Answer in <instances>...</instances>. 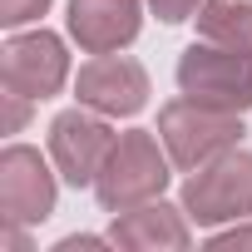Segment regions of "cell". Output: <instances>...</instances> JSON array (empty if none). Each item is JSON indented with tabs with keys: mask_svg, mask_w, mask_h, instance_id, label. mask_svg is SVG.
I'll use <instances>...</instances> for the list:
<instances>
[{
	"mask_svg": "<svg viewBox=\"0 0 252 252\" xmlns=\"http://www.w3.org/2000/svg\"><path fill=\"white\" fill-rule=\"evenodd\" d=\"M50 213H55V173L35 149L10 144L0 154V218L10 227H30L45 222Z\"/></svg>",
	"mask_w": 252,
	"mask_h": 252,
	"instance_id": "ba28073f",
	"label": "cell"
},
{
	"mask_svg": "<svg viewBox=\"0 0 252 252\" xmlns=\"http://www.w3.org/2000/svg\"><path fill=\"white\" fill-rule=\"evenodd\" d=\"M193 20H198L203 40L252 50V0H203Z\"/></svg>",
	"mask_w": 252,
	"mask_h": 252,
	"instance_id": "8fae6325",
	"label": "cell"
},
{
	"mask_svg": "<svg viewBox=\"0 0 252 252\" xmlns=\"http://www.w3.org/2000/svg\"><path fill=\"white\" fill-rule=\"evenodd\" d=\"M79 247H104V237H64V242H55V252H79Z\"/></svg>",
	"mask_w": 252,
	"mask_h": 252,
	"instance_id": "9a60e30c",
	"label": "cell"
},
{
	"mask_svg": "<svg viewBox=\"0 0 252 252\" xmlns=\"http://www.w3.org/2000/svg\"><path fill=\"white\" fill-rule=\"evenodd\" d=\"M163 139L149 134V129H129L119 134L104 173L94 178V193L104 203V213H129V208H144L154 203L163 188H168V149H158Z\"/></svg>",
	"mask_w": 252,
	"mask_h": 252,
	"instance_id": "6da1fadb",
	"label": "cell"
},
{
	"mask_svg": "<svg viewBox=\"0 0 252 252\" xmlns=\"http://www.w3.org/2000/svg\"><path fill=\"white\" fill-rule=\"evenodd\" d=\"M208 247H252V227H232V232H213Z\"/></svg>",
	"mask_w": 252,
	"mask_h": 252,
	"instance_id": "5bb4252c",
	"label": "cell"
},
{
	"mask_svg": "<svg viewBox=\"0 0 252 252\" xmlns=\"http://www.w3.org/2000/svg\"><path fill=\"white\" fill-rule=\"evenodd\" d=\"M74 94L84 109H99L104 119H129L149 104V74L139 60L109 50V55H94L89 64H79Z\"/></svg>",
	"mask_w": 252,
	"mask_h": 252,
	"instance_id": "52a82bcc",
	"label": "cell"
},
{
	"mask_svg": "<svg viewBox=\"0 0 252 252\" xmlns=\"http://www.w3.org/2000/svg\"><path fill=\"white\" fill-rule=\"evenodd\" d=\"M50 10V0H0V25H30V20H40Z\"/></svg>",
	"mask_w": 252,
	"mask_h": 252,
	"instance_id": "7c38bea8",
	"label": "cell"
},
{
	"mask_svg": "<svg viewBox=\"0 0 252 252\" xmlns=\"http://www.w3.org/2000/svg\"><path fill=\"white\" fill-rule=\"evenodd\" d=\"M149 5L158 10V20H168V25H178V20H188V15H198V5H203V0H149Z\"/></svg>",
	"mask_w": 252,
	"mask_h": 252,
	"instance_id": "4fadbf2b",
	"label": "cell"
},
{
	"mask_svg": "<svg viewBox=\"0 0 252 252\" xmlns=\"http://www.w3.org/2000/svg\"><path fill=\"white\" fill-rule=\"evenodd\" d=\"M64 79H69V55H64L60 35H50V30L15 35L0 50V84H5V94H20L35 104V99L60 94Z\"/></svg>",
	"mask_w": 252,
	"mask_h": 252,
	"instance_id": "8992f818",
	"label": "cell"
},
{
	"mask_svg": "<svg viewBox=\"0 0 252 252\" xmlns=\"http://www.w3.org/2000/svg\"><path fill=\"white\" fill-rule=\"evenodd\" d=\"M178 89L188 99L247 114L252 109V50L242 45H218V40H198L183 50L178 60Z\"/></svg>",
	"mask_w": 252,
	"mask_h": 252,
	"instance_id": "3957f363",
	"label": "cell"
},
{
	"mask_svg": "<svg viewBox=\"0 0 252 252\" xmlns=\"http://www.w3.org/2000/svg\"><path fill=\"white\" fill-rule=\"evenodd\" d=\"M183 213L193 222H242L252 218V154L227 149L213 163L193 168V178L183 183Z\"/></svg>",
	"mask_w": 252,
	"mask_h": 252,
	"instance_id": "277c9868",
	"label": "cell"
},
{
	"mask_svg": "<svg viewBox=\"0 0 252 252\" xmlns=\"http://www.w3.org/2000/svg\"><path fill=\"white\" fill-rule=\"evenodd\" d=\"M109 242H119V247H134V252H149V247H188L193 242V232H188V222H183V213L178 208H168V203H144V208H129V213H114V232H109Z\"/></svg>",
	"mask_w": 252,
	"mask_h": 252,
	"instance_id": "30bf717a",
	"label": "cell"
},
{
	"mask_svg": "<svg viewBox=\"0 0 252 252\" xmlns=\"http://www.w3.org/2000/svg\"><path fill=\"white\" fill-rule=\"evenodd\" d=\"M158 139L173 158V168H203L213 163L218 154L237 149L242 139V114L232 109H218V104H203V99H173L158 109Z\"/></svg>",
	"mask_w": 252,
	"mask_h": 252,
	"instance_id": "7a4b0ae2",
	"label": "cell"
},
{
	"mask_svg": "<svg viewBox=\"0 0 252 252\" xmlns=\"http://www.w3.org/2000/svg\"><path fill=\"white\" fill-rule=\"evenodd\" d=\"M69 35L84 55L124 50L139 35V0H69Z\"/></svg>",
	"mask_w": 252,
	"mask_h": 252,
	"instance_id": "9c48e42d",
	"label": "cell"
},
{
	"mask_svg": "<svg viewBox=\"0 0 252 252\" xmlns=\"http://www.w3.org/2000/svg\"><path fill=\"white\" fill-rule=\"evenodd\" d=\"M114 144H119V134L99 119V109L89 114L84 104H79V109H64V114L50 124V158H55L60 178L74 183V188H89V183L104 173Z\"/></svg>",
	"mask_w": 252,
	"mask_h": 252,
	"instance_id": "5b68a950",
	"label": "cell"
}]
</instances>
